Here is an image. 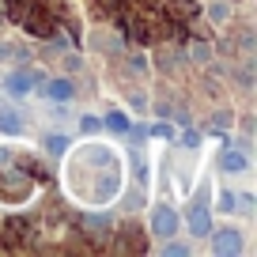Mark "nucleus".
Here are the masks:
<instances>
[{
    "label": "nucleus",
    "instance_id": "6",
    "mask_svg": "<svg viewBox=\"0 0 257 257\" xmlns=\"http://www.w3.org/2000/svg\"><path fill=\"white\" fill-rule=\"evenodd\" d=\"M223 167L238 174V170H246V167H249V159H246V152H227V155H223Z\"/></svg>",
    "mask_w": 257,
    "mask_h": 257
},
{
    "label": "nucleus",
    "instance_id": "12",
    "mask_svg": "<svg viewBox=\"0 0 257 257\" xmlns=\"http://www.w3.org/2000/svg\"><path fill=\"white\" fill-rule=\"evenodd\" d=\"M212 19H216V23H223V19H227V8H223V4H216V8H212Z\"/></svg>",
    "mask_w": 257,
    "mask_h": 257
},
{
    "label": "nucleus",
    "instance_id": "4",
    "mask_svg": "<svg viewBox=\"0 0 257 257\" xmlns=\"http://www.w3.org/2000/svg\"><path fill=\"white\" fill-rule=\"evenodd\" d=\"M189 227H193V234H208V208H197V204H193L189 208Z\"/></svg>",
    "mask_w": 257,
    "mask_h": 257
},
{
    "label": "nucleus",
    "instance_id": "9",
    "mask_svg": "<svg viewBox=\"0 0 257 257\" xmlns=\"http://www.w3.org/2000/svg\"><path fill=\"white\" fill-rule=\"evenodd\" d=\"M46 148H49L53 155H61L64 148H68V140H64V137H57V133H53V137H46Z\"/></svg>",
    "mask_w": 257,
    "mask_h": 257
},
{
    "label": "nucleus",
    "instance_id": "2",
    "mask_svg": "<svg viewBox=\"0 0 257 257\" xmlns=\"http://www.w3.org/2000/svg\"><path fill=\"white\" fill-rule=\"evenodd\" d=\"M42 91H46V98H53V102H68V98L76 95V87L68 80H53V83H46Z\"/></svg>",
    "mask_w": 257,
    "mask_h": 257
},
{
    "label": "nucleus",
    "instance_id": "1",
    "mask_svg": "<svg viewBox=\"0 0 257 257\" xmlns=\"http://www.w3.org/2000/svg\"><path fill=\"white\" fill-rule=\"evenodd\" d=\"M174 231H178L174 208H155V234H159V238H170Z\"/></svg>",
    "mask_w": 257,
    "mask_h": 257
},
{
    "label": "nucleus",
    "instance_id": "3",
    "mask_svg": "<svg viewBox=\"0 0 257 257\" xmlns=\"http://www.w3.org/2000/svg\"><path fill=\"white\" fill-rule=\"evenodd\" d=\"M242 234L238 231H219L216 234V249H219V253H238V249H242Z\"/></svg>",
    "mask_w": 257,
    "mask_h": 257
},
{
    "label": "nucleus",
    "instance_id": "7",
    "mask_svg": "<svg viewBox=\"0 0 257 257\" xmlns=\"http://www.w3.org/2000/svg\"><path fill=\"white\" fill-rule=\"evenodd\" d=\"M106 125H110V128H117V133H125V128H128V121H125V113H121V110H110V113H106Z\"/></svg>",
    "mask_w": 257,
    "mask_h": 257
},
{
    "label": "nucleus",
    "instance_id": "5",
    "mask_svg": "<svg viewBox=\"0 0 257 257\" xmlns=\"http://www.w3.org/2000/svg\"><path fill=\"white\" fill-rule=\"evenodd\" d=\"M4 91H8V95H27V91H31V76H8V83H4Z\"/></svg>",
    "mask_w": 257,
    "mask_h": 257
},
{
    "label": "nucleus",
    "instance_id": "8",
    "mask_svg": "<svg viewBox=\"0 0 257 257\" xmlns=\"http://www.w3.org/2000/svg\"><path fill=\"white\" fill-rule=\"evenodd\" d=\"M0 128H4V133H19V113H0Z\"/></svg>",
    "mask_w": 257,
    "mask_h": 257
},
{
    "label": "nucleus",
    "instance_id": "11",
    "mask_svg": "<svg viewBox=\"0 0 257 257\" xmlns=\"http://www.w3.org/2000/svg\"><path fill=\"white\" fill-rule=\"evenodd\" d=\"M193 57H197V61H208V46H204V42H197V46H193Z\"/></svg>",
    "mask_w": 257,
    "mask_h": 257
},
{
    "label": "nucleus",
    "instance_id": "10",
    "mask_svg": "<svg viewBox=\"0 0 257 257\" xmlns=\"http://www.w3.org/2000/svg\"><path fill=\"white\" fill-rule=\"evenodd\" d=\"M219 208H223V212H234V197H231V193H219Z\"/></svg>",
    "mask_w": 257,
    "mask_h": 257
}]
</instances>
